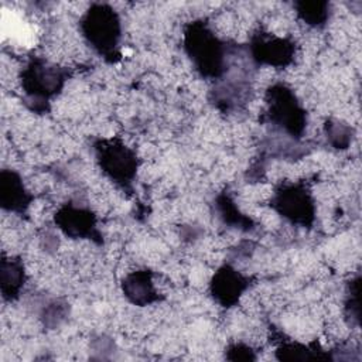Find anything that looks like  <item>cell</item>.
<instances>
[{"mask_svg":"<svg viewBox=\"0 0 362 362\" xmlns=\"http://www.w3.org/2000/svg\"><path fill=\"white\" fill-rule=\"evenodd\" d=\"M294 8L298 18L313 28H322L331 13L328 1H296Z\"/></svg>","mask_w":362,"mask_h":362,"instance_id":"obj_14","label":"cell"},{"mask_svg":"<svg viewBox=\"0 0 362 362\" xmlns=\"http://www.w3.org/2000/svg\"><path fill=\"white\" fill-rule=\"evenodd\" d=\"M276 358L280 361H308V359H328L317 342L304 345L296 341H284L276 349Z\"/></svg>","mask_w":362,"mask_h":362,"instance_id":"obj_13","label":"cell"},{"mask_svg":"<svg viewBox=\"0 0 362 362\" xmlns=\"http://www.w3.org/2000/svg\"><path fill=\"white\" fill-rule=\"evenodd\" d=\"M33 199L34 195L25 188L17 171L8 168L0 171V206L3 211L24 215Z\"/></svg>","mask_w":362,"mask_h":362,"instance_id":"obj_10","label":"cell"},{"mask_svg":"<svg viewBox=\"0 0 362 362\" xmlns=\"http://www.w3.org/2000/svg\"><path fill=\"white\" fill-rule=\"evenodd\" d=\"M249 54L255 64L272 68H286L296 58V42L267 31H257L250 37Z\"/></svg>","mask_w":362,"mask_h":362,"instance_id":"obj_7","label":"cell"},{"mask_svg":"<svg viewBox=\"0 0 362 362\" xmlns=\"http://www.w3.org/2000/svg\"><path fill=\"white\" fill-rule=\"evenodd\" d=\"M226 358L230 361H255L256 355L252 346L243 344V342H236L228 346L226 349Z\"/></svg>","mask_w":362,"mask_h":362,"instance_id":"obj_18","label":"cell"},{"mask_svg":"<svg viewBox=\"0 0 362 362\" xmlns=\"http://www.w3.org/2000/svg\"><path fill=\"white\" fill-rule=\"evenodd\" d=\"M264 119L293 139H300L307 127V112L294 90L283 83L270 85L264 93Z\"/></svg>","mask_w":362,"mask_h":362,"instance_id":"obj_4","label":"cell"},{"mask_svg":"<svg viewBox=\"0 0 362 362\" xmlns=\"http://www.w3.org/2000/svg\"><path fill=\"white\" fill-rule=\"evenodd\" d=\"M250 287V279L229 264L219 267L211 279L209 293L223 308L238 304L243 293Z\"/></svg>","mask_w":362,"mask_h":362,"instance_id":"obj_9","label":"cell"},{"mask_svg":"<svg viewBox=\"0 0 362 362\" xmlns=\"http://www.w3.org/2000/svg\"><path fill=\"white\" fill-rule=\"evenodd\" d=\"M272 208L293 225L310 228L315 221V201L301 182L281 184L274 189Z\"/></svg>","mask_w":362,"mask_h":362,"instance_id":"obj_6","label":"cell"},{"mask_svg":"<svg viewBox=\"0 0 362 362\" xmlns=\"http://www.w3.org/2000/svg\"><path fill=\"white\" fill-rule=\"evenodd\" d=\"M79 30L86 44L106 62L115 64L120 59L122 23L110 4H90L79 20Z\"/></svg>","mask_w":362,"mask_h":362,"instance_id":"obj_1","label":"cell"},{"mask_svg":"<svg viewBox=\"0 0 362 362\" xmlns=\"http://www.w3.org/2000/svg\"><path fill=\"white\" fill-rule=\"evenodd\" d=\"M68 76V68L42 57H31L20 74L21 88L30 109L38 113L47 112L51 99L62 90Z\"/></svg>","mask_w":362,"mask_h":362,"instance_id":"obj_3","label":"cell"},{"mask_svg":"<svg viewBox=\"0 0 362 362\" xmlns=\"http://www.w3.org/2000/svg\"><path fill=\"white\" fill-rule=\"evenodd\" d=\"M122 291L129 303L139 307L161 300V296L154 287L153 272L148 269H139L127 273L122 281Z\"/></svg>","mask_w":362,"mask_h":362,"instance_id":"obj_11","label":"cell"},{"mask_svg":"<svg viewBox=\"0 0 362 362\" xmlns=\"http://www.w3.org/2000/svg\"><path fill=\"white\" fill-rule=\"evenodd\" d=\"M359 293H361V283H359V277H356L355 280H352V283L349 284V293H348V298L345 301V311L346 315L349 318H354L355 322H359V311H361V305H359Z\"/></svg>","mask_w":362,"mask_h":362,"instance_id":"obj_17","label":"cell"},{"mask_svg":"<svg viewBox=\"0 0 362 362\" xmlns=\"http://www.w3.org/2000/svg\"><path fill=\"white\" fill-rule=\"evenodd\" d=\"M216 208L222 221L232 228L240 230L253 229V221L239 211V208L228 194H221L216 197Z\"/></svg>","mask_w":362,"mask_h":362,"instance_id":"obj_15","label":"cell"},{"mask_svg":"<svg viewBox=\"0 0 362 362\" xmlns=\"http://www.w3.org/2000/svg\"><path fill=\"white\" fill-rule=\"evenodd\" d=\"M184 49L202 78L218 79L223 75L228 61V45L204 20L191 21L185 27Z\"/></svg>","mask_w":362,"mask_h":362,"instance_id":"obj_2","label":"cell"},{"mask_svg":"<svg viewBox=\"0 0 362 362\" xmlns=\"http://www.w3.org/2000/svg\"><path fill=\"white\" fill-rule=\"evenodd\" d=\"M57 228L71 239H89L102 245V233L98 229L96 215L85 206L68 202L62 205L54 216Z\"/></svg>","mask_w":362,"mask_h":362,"instance_id":"obj_8","label":"cell"},{"mask_svg":"<svg viewBox=\"0 0 362 362\" xmlns=\"http://www.w3.org/2000/svg\"><path fill=\"white\" fill-rule=\"evenodd\" d=\"M325 133L329 144L335 148H348L354 137V129L339 120H328L325 123Z\"/></svg>","mask_w":362,"mask_h":362,"instance_id":"obj_16","label":"cell"},{"mask_svg":"<svg viewBox=\"0 0 362 362\" xmlns=\"http://www.w3.org/2000/svg\"><path fill=\"white\" fill-rule=\"evenodd\" d=\"M93 148L102 173L122 189H130L139 168L136 151L117 137L99 139Z\"/></svg>","mask_w":362,"mask_h":362,"instance_id":"obj_5","label":"cell"},{"mask_svg":"<svg viewBox=\"0 0 362 362\" xmlns=\"http://www.w3.org/2000/svg\"><path fill=\"white\" fill-rule=\"evenodd\" d=\"M25 283V269L20 257H1L0 266V288L6 301H14L20 297V293Z\"/></svg>","mask_w":362,"mask_h":362,"instance_id":"obj_12","label":"cell"}]
</instances>
